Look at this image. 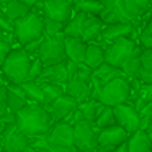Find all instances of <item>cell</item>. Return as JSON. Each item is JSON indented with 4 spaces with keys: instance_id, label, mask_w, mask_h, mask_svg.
<instances>
[{
    "instance_id": "cell-15",
    "label": "cell",
    "mask_w": 152,
    "mask_h": 152,
    "mask_svg": "<svg viewBox=\"0 0 152 152\" xmlns=\"http://www.w3.org/2000/svg\"><path fill=\"white\" fill-rule=\"evenodd\" d=\"M119 77H124V74H123V70L119 69V67H115L108 62L102 64L98 69L93 70V77H92L93 92H96L100 87H103L105 83L111 82V80H115V79H119Z\"/></svg>"
},
{
    "instance_id": "cell-33",
    "label": "cell",
    "mask_w": 152,
    "mask_h": 152,
    "mask_svg": "<svg viewBox=\"0 0 152 152\" xmlns=\"http://www.w3.org/2000/svg\"><path fill=\"white\" fill-rule=\"evenodd\" d=\"M28 98H23V96L20 95H15V93L8 92L7 95V106H8V111L10 113H15L17 115L18 111H20L21 108H25V106L28 105Z\"/></svg>"
},
{
    "instance_id": "cell-16",
    "label": "cell",
    "mask_w": 152,
    "mask_h": 152,
    "mask_svg": "<svg viewBox=\"0 0 152 152\" xmlns=\"http://www.w3.org/2000/svg\"><path fill=\"white\" fill-rule=\"evenodd\" d=\"M92 92H93V87H92V82H87L83 79H75L69 80L66 83V93L70 95L74 100H77V103H83L87 100L92 98Z\"/></svg>"
},
{
    "instance_id": "cell-21",
    "label": "cell",
    "mask_w": 152,
    "mask_h": 152,
    "mask_svg": "<svg viewBox=\"0 0 152 152\" xmlns=\"http://www.w3.org/2000/svg\"><path fill=\"white\" fill-rule=\"evenodd\" d=\"M106 62L105 57V46L102 43H88L87 46V54H85V61L83 64L90 67V69H98L102 64Z\"/></svg>"
},
{
    "instance_id": "cell-25",
    "label": "cell",
    "mask_w": 152,
    "mask_h": 152,
    "mask_svg": "<svg viewBox=\"0 0 152 152\" xmlns=\"http://www.w3.org/2000/svg\"><path fill=\"white\" fill-rule=\"evenodd\" d=\"M28 145H30V137L25 136L23 132H20V129H18L13 136H10V137L2 144V151H5V152H21V151H25Z\"/></svg>"
},
{
    "instance_id": "cell-37",
    "label": "cell",
    "mask_w": 152,
    "mask_h": 152,
    "mask_svg": "<svg viewBox=\"0 0 152 152\" xmlns=\"http://www.w3.org/2000/svg\"><path fill=\"white\" fill-rule=\"evenodd\" d=\"M43 41H44V36L39 38V39H36V41H33V43H30V44H26V46H23V48H25V51H26L31 57H36L38 56V51H39L41 44H43Z\"/></svg>"
},
{
    "instance_id": "cell-14",
    "label": "cell",
    "mask_w": 152,
    "mask_h": 152,
    "mask_svg": "<svg viewBox=\"0 0 152 152\" xmlns=\"http://www.w3.org/2000/svg\"><path fill=\"white\" fill-rule=\"evenodd\" d=\"M134 31H136V26L132 23H124V21H119V23L105 25V28H103V31H102V36H100L98 43L110 44V43H113V41L119 39V38L131 36Z\"/></svg>"
},
{
    "instance_id": "cell-7",
    "label": "cell",
    "mask_w": 152,
    "mask_h": 152,
    "mask_svg": "<svg viewBox=\"0 0 152 152\" xmlns=\"http://www.w3.org/2000/svg\"><path fill=\"white\" fill-rule=\"evenodd\" d=\"M36 57H39L46 67L66 62L67 56H66V46H64V36H59V38L44 36V41L41 44L39 51H38Z\"/></svg>"
},
{
    "instance_id": "cell-10",
    "label": "cell",
    "mask_w": 152,
    "mask_h": 152,
    "mask_svg": "<svg viewBox=\"0 0 152 152\" xmlns=\"http://www.w3.org/2000/svg\"><path fill=\"white\" fill-rule=\"evenodd\" d=\"M36 7L41 8L43 18L62 21V23H67L75 13L72 0H41Z\"/></svg>"
},
{
    "instance_id": "cell-51",
    "label": "cell",
    "mask_w": 152,
    "mask_h": 152,
    "mask_svg": "<svg viewBox=\"0 0 152 152\" xmlns=\"http://www.w3.org/2000/svg\"><path fill=\"white\" fill-rule=\"evenodd\" d=\"M0 152H5V151H0Z\"/></svg>"
},
{
    "instance_id": "cell-17",
    "label": "cell",
    "mask_w": 152,
    "mask_h": 152,
    "mask_svg": "<svg viewBox=\"0 0 152 152\" xmlns=\"http://www.w3.org/2000/svg\"><path fill=\"white\" fill-rule=\"evenodd\" d=\"M64 46H66L67 59L72 61V62H77V64H83L88 43H85L82 38H67V36H64Z\"/></svg>"
},
{
    "instance_id": "cell-5",
    "label": "cell",
    "mask_w": 152,
    "mask_h": 152,
    "mask_svg": "<svg viewBox=\"0 0 152 152\" xmlns=\"http://www.w3.org/2000/svg\"><path fill=\"white\" fill-rule=\"evenodd\" d=\"M13 36L21 48L44 36V18L41 13L31 10L23 18L13 21Z\"/></svg>"
},
{
    "instance_id": "cell-38",
    "label": "cell",
    "mask_w": 152,
    "mask_h": 152,
    "mask_svg": "<svg viewBox=\"0 0 152 152\" xmlns=\"http://www.w3.org/2000/svg\"><path fill=\"white\" fill-rule=\"evenodd\" d=\"M0 30L5 31V33H12L13 34V23L8 20V17L0 10Z\"/></svg>"
},
{
    "instance_id": "cell-35",
    "label": "cell",
    "mask_w": 152,
    "mask_h": 152,
    "mask_svg": "<svg viewBox=\"0 0 152 152\" xmlns=\"http://www.w3.org/2000/svg\"><path fill=\"white\" fill-rule=\"evenodd\" d=\"M139 46L142 49H152V33L147 30V26H144L139 31Z\"/></svg>"
},
{
    "instance_id": "cell-28",
    "label": "cell",
    "mask_w": 152,
    "mask_h": 152,
    "mask_svg": "<svg viewBox=\"0 0 152 152\" xmlns=\"http://www.w3.org/2000/svg\"><path fill=\"white\" fill-rule=\"evenodd\" d=\"M139 82L152 83V49H142L141 53V75Z\"/></svg>"
},
{
    "instance_id": "cell-42",
    "label": "cell",
    "mask_w": 152,
    "mask_h": 152,
    "mask_svg": "<svg viewBox=\"0 0 152 152\" xmlns=\"http://www.w3.org/2000/svg\"><path fill=\"white\" fill-rule=\"evenodd\" d=\"M7 95H8V90H7V87L0 85V102H7Z\"/></svg>"
},
{
    "instance_id": "cell-46",
    "label": "cell",
    "mask_w": 152,
    "mask_h": 152,
    "mask_svg": "<svg viewBox=\"0 0 152 152\" xmlns=\"http://www.w3.org/2000/svg\"><path fill=\"white\" fill-rule=\"evenodd\" d=\"M21 152H38V151H36V149H33L31 145H28V147L25 149V151H21Z\"/></svg>"
},
{
    "instance_id": "cell-36",
    "label": "cell",
    "mask_w": 152,
    "mask_h": 152,
    "mask_svg": "<svg viewBox=\"0 0 152 152\" xmlns=\"http://www.w3.org/2000/svg\"><path fill=\"white\" fill-rule=\"evenodd\" d=\"M12 49H13V48H12V44L8 39L0 41V69H2V66H4L5 59H7V56L10 54Z\"/></svg>"
},
{
    "instance_id": "cell-30",
    "label": "cell",
    "mask_w": 152,
    "mask_h": 152,
    "mask_svg": "<svg viewBox=\"0 0 152 152\" xmlns=\"http://www.w3.org/2000/svg\"><path fill=\"white\" fill-rule=\"evenodd\" d=\"M95 128L98 129H106L110 126H115L116 124V116H115V110L111 106H103V110L100 111V115L96 116L95 119Z\"/></svg>"
},
{
    "instance_id": "cell-18",
    "label": "cell",
    "mask_w": 152,
    "mask_h": 152,
    "mask_svg": "<svg viewBox=\"0 0 152 152\" xmlns=\"http://www.w3.org/2000/svg\"><path fill=\"white\" fill-rule=\"evenodd\" d=\"M67 80H69V75H67L66 62H62V64H56V66L44 67L38 82L39 83H57V85L66 87Z\"/></svg>"
},
{
    "instance_id": "cell-23",
    "label": "cell",
    "mask_w": 152,
    "mask_h": 152,
    "mask_svg": "<svg viewBox=\"0 0 152 152\" xmlns=\"http://www.w3.org/2000/svg\"><path fill=\"white\" fill-rule=\"evenodd\" d=\"M87 17H88V15L80 13V12H75V13L72 15V18L66 23V28H64V36H67V38H82Z\"/></svg>"
},
{
    "instance_id": "cell-9",
    "label": "cell",
    "mask_w": 152,
    "mask_h": 152,
    "mask_svg": "<svg viewBox=\"0 0 152 152\" xmlns=\"http://www.w3.org/2000/svg\"><path fill=\"white\" fill-rule=\"evenodd\" d=\"M96 137L98 129L93 123L82 119L74 124V145L79 152H96Z\"/></svg>"
},
{
    "instance_id": "cell-32",
    "label": "cell",
    "mask_w": 152,
    "mask_h": 152,
    "mask_svg": "<svg viewBox=\"0 0 152 152\" xmlns=\"http://www.w3.org/2000/svg\"><path fill=\"white\" fill-rule=\"evenodd\" d=\"M64 28H66V23H62V21L48 20V18H44V36L46 38L64 36Z\"/></svg>"
},
{
    "instance_id": "cell-41",
    "label": "cell",
    "mask_w": 152,
    "mask_h": 152,
    "mask_svg": "<svg viewBox=\"0 0 152 152\" xmlns=\"http://www.w3.org/2000/svg\"><path fill=\"white\" fill-rule=\"evenodd\" d=\"M8 113V106H7V102H0V121L5 115Z\"/></svg>"
},
{
    "instance_id": "cell-19",
    "label": "cell",
    "mask_w": 152,
    "mask_h": 152,
    "mask_svg": "<svg viewBox=\"0 0 152 152\" xmlns=\"http://www.w3.org/2000/svg\"><path fill=\"white\" fill-rule=\"evenodd\" d=\"M103 28H105V23H103V20L100 17H87L82 39L85 43H98Z\"/></svg>"
},
{
    "instance_id": "cell-52",
    "label": "cell",
    "mask_w": 152,
    "mask_h": 152,
    "mask_svg": "<svg viewBox=\"0 0 152 152\" xmlns=\"http://www.w3.org/2000/svg\"><path fill=\"white\" fill-rule=\"evenodd\" d=\"M100 2H103V0H100Z\"/></svg>"
},
{
    "instance_id": "cell-29",
    "label": "cell",
    "mask_w": 152,
    "mask_h": 152,
    "mask_svg": "<svg viewBox=\"0 0 152 152\" xmlns=\"http://www.w3.org/2000/svg\"><path fill=\"white\" fill-rule=\"evenodd\" d=\"M123 74H124L126 79L129 80H139V75H141V54L137 56H132L131 59H128L121 67Z\"/></svg>"
},
{
    "instance_id": "cell-11",
    "label": "cell",
    "mask_w": 152,
    "mask_h": 152,
    "mask_svg": "<svg viewBox=\"0 0 152 152\" xmlns=\"http://www.w3.org/2000/svg\"><path fill=\"white\" fill-rule=\"evenodd\" d=\"M77 106H79L77 100H74L70 95L64 93V95L59 96L56 102L48 105L46 110H48V113H49V118H51V121H53V124H56V123H61V121L69 123L70 116H72V113L77 110Z\"/></svg>"
},
{
    "instance_id": "cell-24",
    "label": "cell",
    "mask_w": 152,
    "mask_h": 152,
    "mask_svg": "<svg viewBox=\"0 0 152 152\" xmlns=\"http://www.w3.org/2000/svg\"><path fill=\"white\" fill-rule=\"evenodd\" d=\"M74 10L85 13L88 17H100L105 10V4L100 0H75L74 2Z\"/></svg>"
},
{
    "instance_id": "cell-6",
    "label": "cell",
    "mask_w": 152,
    "mask_h": 152,
    "mask_svg": "<svg viewBox=\"0 0 152 152\" xmlns=\"http://www.w3.org/2000/svg\"><path fill=\"white\" fill-rule=\"evenodd\" d=\"M141 53H142V48L137 46V43L131 36L119 38V39H116L105 46L106 62L115 67H119V69H121L123 64L128 59H131L132 56H137Z\"/></svg>"
},
{
    "instance_id": "cell-39",
    "label": "cell",
    "mask_w": 152,
    "mask_h": 152,
    "mask_svg": "<svg viewBox=\"0 0 152 152\" xmlns=\"http://www.w3.org/2000/svg\"><path fill=\"white\" fill-rule=\"evenodd\" d=\"M66 69H67V75H69V80L75 79L77 77V72H79V64L77 62H72V61L67 59L66 61ZM67 80V82H69Z\"/></svg>"
},
{
    "instance_id": "cell-8",
    "label": "cell",
    "mask_w": 152,
    "mask_h": 152,
    "mask_svg": "<svg viewBox=\"0 0 152 152\" xmlns=\"http://www.w3.org/2000/svg\"><path fill=\"white\" fill-rule=\"evenodd\" d=\"M129 132L123 129L121 126L115 124L106 129H100L96 137V152H110L119 149L123 144H126L129 139Z\"/></svg>"
},
{
    "instance_id": "cell-40",
    "label": "cell",
    "mask_w": 152,
    "mask_h": 152,
    "mask_svg": "<svg viewBox=\"0 0 152 152\" xmlns=\"http://www.w3.org/2000/svg\"><path fill=\"white\" fill-rule=\"evenodd\" d=\"M49 152H79L75 145H51Z\"/></svg>"
},
{
    "instance_id": "cell-44",
    "label": "cell",
    "mask_w": 152,
    "mask_h": 152,
    "mask_svg": "<svg viewBox=\"0 0 152 152\" xmlns=\"http://www.w3.org/2000/svg\"><path fill=\"white\" fill-rule=\"evenodd\" d=\"M147 30L152 33V13H151V17H149V21H147Z\"/></svg>"
},
{
    "instance_id": "cell-4",
    "label": "cell",
    "mask_w": 152,
    "mask_h": 152,
    "mask_svg": "<svg viewBox=\"0 0 152 152\" xmlns=\"http://www.w3.org/2000/svg\"><path fill=\"white\" fill-rule=\"evenodd\" d=\"M131 80L126 79V77H119L115 79L111 82L105 83L103 87H100L96 92L92 93L93 100H98L100 103H103L105 106H115L121 105V103H128L131 98Z\"/></svg>"
},
{
    "instance_id": "cell-43",
    "label": "cell",
    "mask_w": 152,
    "mask_h": 152,
    "mask_svg": "<svg viewBox=\"0 0 152 152\" xmlns=\"http://www.w3.org/2000/svg\"><path fill=\"white\" fill-rule=\"evenodd\" d=\"M20 2H23V4H26V5H30V7H31V8H33V7H36V5H38V4H39L41 0H20Z\"/></svg>"
},
{
    "instance_id": "cell-34",
    "label": "cell",
    "mask_w": 152,
    "mask_h": 152,
    "mask_svg": "<svg viewBox=\"0 0 152 152\" xmlns=\"http://www.w3.org/2000/svg\"><path fill=\"white\" fill-rule=\"evenodd\" d=\"M44 64L39 57H33V62H31V67H30V74H28V80H38L41 77L44 70Z\"/></svg>"
},
{
    "instance_id": "cell-49",
    "label": "cell",
    "mask_w": 152,
    "mask_h": 152,
    "mask_svg": "<svg viewBox=\"0 0 152 152\" xmlns=\"http://www.w3.org/2000/svg\"><path fill=\"white\" fill-rule=\"evenodd\" d=\"M110 152H118V151H110Z\"/></svg>"
},
{
    "instance_id": "cell-20",
    "label": "cell",
    "mask_w": 152,
    "mask_h": 152,
    "mask_svg": "<svg viewBox=\"0 0 152 152\" xmlns=\"http://www.w3.org/2000/svg\"><path fill=\"white\" fill-rule=\"evenodd\" d=\"M126 145H128V152H152L151 137L147 131H141V129L129 136Z\"/></svg>"
},
{
    "instance_id": "cell-27",
    "label": "cell",
    "mask_w": 152,
    "mask_h": 152,
    "mask_svg": "<svg viewBox=\"0 0 152 152\" xmlns=\"http://www.w3.org/2000/svg\"><path fill=\"white\" fill-rule=\"evenodd\" d=\"M103 106H105L103 103H100L98 100H93V98L87 100V102H83V103H79V110L82 111L83 119L88 121V123H95L96 116L100 115Z\"/></svg>"
},
{
    "instance_id": "cell-47",
    "label": "cell",
    "mask_w": 152,
    "mask_h": 152,
    "mask_svg": "<svg viewBox=\"0 0 152 152\" xmlns=\"http://www.w3.org/2000/svg\"><path fill=\"white\" fill-rule=\"evenodd\" d=\"M8 2H10V0H0V7H2V5H7Z\"/></svg>"
},
{
    "instance_id": "cell-45",
    "label": "cell",
    "mask_w": 152,
    "mask_h": 152,
    "mask_svg": "<svg viewBox=\"0 0 152 152\" xmlns=\"http://www.w3.org/2000/svg\"><path fill=\"white\" fill-rule=\"evenodd\" d=\"M7 34H8V33H5V31H2V30H0V41L7 39Z\"/></svg>"
},
{
    "instance_id": "cell-22",
    "label": "cell",
    "mask_w": 152,
    "mask_h": 152,
    "mask_svg": "<svg viewBox=\"0 0 152 152\" xmlns=\"http://www.w3.org/2000/svg\"><path fill=\"white\" fill-rule=\"evenodd\" d=\"M0 10L4 12V13L8 17V20L13 23V21L23 18L25 15H28L31 10H33V8H31L30 5L20 2V0H10L7 5H2V7H0Z\"/></svg>"
},
{
    "instance_id": "cell-12",
    "label": "cell",
    "mask_w": 152,
    "mask_h": 152,
    "mask_svg": "<svg viewBox=\"0 0 152 152\" xmlns=\"http://www.w3.org/2000/svg\"><path fill=\"white\" fill-rule=\"evenodd\" d=\"M113 110H115V116H116V124L126 129L129 134H134L136 131L141 129V116L131 103H121V105L115 106Z\"/></svg>"
},
{
    "instance_id": "cell-3",
    "label": "cell",
    "mask_w": 152,
    "mask_h": 152,
    "mask_svg": "<svg viewBox=\"0 0 152 152\" xmlns=\"http://www.w3.org/2000/svg\"><path fill=\"white\" fill-rule=\"evenodd\" d=\"M31 62H33V57L25 51V48H17L10 51L0 72L10 83H23L28 80Z\"/></svg>"
},
{
    "instance_id": "cell-31",
    "label": "cell",
    "mask_w": 152,
    "mask_h": 152,
    "mask_svg": "<svg viewBox=\"0 0 152 152\" xmlns=\"http://www.w3.org/2000/svg\"><path fill=\"white\" fill-rule=\"evenodd\" d=\"M44 92V106L51 105L53 102H56L59 96H62L66 93V87L57 85V83H41Z\"/></svg>"
},
{
    "instance_id": "cell-2",
    "label": "cell",
    "mask_w": 152,
    "mask_h": 152,
    "mask_svg": "<svg viewBox=\"0 0 152 152\" xmlns=\"http://www.w3.org/2000/svg\"><path fill=\"white\" fill-rule=\"evenodd\" d=\"M17 126L20 132L28 137L34 136H48L53 128V121L49 118L46 106L39 103H28L25 108L17 113Z\"/></svg>"
},
{
    "instance_id": "cell-48",
    "label": "cell",
    "mask_w": 152,
    "mask_h": 152,
    "mask_svg": "<svg viewBox=\"0 0 152 152\" xmlns=\"http://www.w3.org/2000/svg\"><path fill=\"white\" fill-rule=\"evenodd\" d=\"M149 2H151V7H152V0H149Z\"/></svg>"
},
{
    "instance_id": "cell-1",
    "label": "cell",
    "mask_w": 152,
    "mask_h": 152,
    "mask_svg": "<svg viewBox=\"0 0 152 152\" xmlns=\"http://www.w3.org/2000/svg\"><path fill=\"white\" fill-rule=\"evenodd\" d=\"M105 10L100 18L105 25L110 23H132L142 18L147 10H152L149 0H103Z\"/></svg>"
},
{
    "instance_id": "cell-13",
    "label": "cell",
    "mask_w": 152,
    "mask_h": 152,
    "mask_svg": "<svg viewBox=\"0 0 152 152\" xmlns=\"http://www.w3.org/2000/svg\"><path fill=\"white\" fill-rule=\"evenodd\" d=\"M48 141L51 145H74V124L67 121H61L53 124Z\"/></svg>"
},
{
    "instance_id": "cell-26",
    "label": "cell",
    "mask_w": 152,
    "mask_h": 152,
    "mask_svg": "<svg viewBox=\"0 0 152 152\" xmlns=\"http://www.w3.org/2000/svg\"><path fill=\"white\" fill-rule=\"evenodd\" d=\"M23 87L26 98L30 100V103H39L44 105V92H43V85L38 80H26V82L20 83Z\"/></svg>"
},
{
    "instance_id": "cell-50",
    "label": "cell",
    "mask_w": 152,
    "mask_h": 152,
    "mask_svg": "<svg viewBox=\"0 0 152 152\" xmlns=\"http://www.w3.org/2000/svg\"><path fill=\"white\" fill-rule=\"evenodd\" d=\"M149 129H152V124H151V128H149Z\"/></svg>"
}]
</instances>
